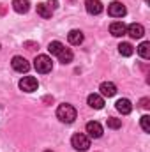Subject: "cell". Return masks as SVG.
<instances>
[{
	"label": "cell",
	"instance_id": "obj_21",
	"mask_svg": "<svg viewBox=\"0 0 150 152\" xmlns=\"http://www.w3.org/2000/svg\"><path fill=\"white\" fill-rule=\"evenodd\" d=\"M108 127H110V129H118V127H122V120H120V118H115V117H110V118H108Z\"/></svg>",
	"mask_w": 150,
	"mask_h": 152
},
{
	"label": "cell",
	"instance_id": "obj_1",
	"mask_svg": "<svg viewBox=\"0 0 150 152\" xmlns=\"http://www.w3.org/2000/svg\"><path fill=\"white\" fill-rule=\"evenodd\" d=\"M76 108L73 104H60L58 108H57V117H58V120L60 122H64V124H73L76 120Z\"/></svg>",
	"mask_w": 150,
	"mask_h": 152
},
{
	"label": "cell",
	"instance_id": "obj_4",
	"mask_svg": "<svg viewBox=\"0 0 150 152\" xmlns=\"http://www.w3.org/2000/svg\"><path fill=\"white\" fill-rule=\"evenodd\" d=\"M37 87H39V81H37V78H34V76H23L20 80V88L23 92H36Z\"/></svg>",
	"mask_w": 150,
	"mask_h": 152
},
{
	"label": "cell",
	"instance_id": "obj_7",
	"mask_svg": "<svg viewBox=\"0 0 150 152\" xmlns=\"http://www.w3.org/2000/svg\"><path fill=\"white\" fill-rule=\"evenodd\" d=\"M85 129H87V136H88V138H101L103 133H104V131H103V126H101L99 122H95V120L88 122Z\"/></svg>",
	"mask_w": 150,
	"mask_h": 152
},
{
	"label": "cell",
	"instance_id": "obj_23",
	"mask_svg": "<svg viewBox=\"0 0 150 152\" xmlns=\"http://www.w3.org/2000/svg\"><path fill=\"white\" fill-rule=\"evenodd\" d=\"M46 5H48L51 11H55V9L58 7V0H48V4H46Z\"/></svg>",
	"mask_w": 150,
	"mask_h": 152
},
{
	"label": "cell",
	"instance_id": "obj_20",
	"mask_svg": "<svg viewBox=\"0 0 150 152\" xmlns=\"http://www.w3.org/2000/svg\"><path fill=\"white\" fill-rule=\"evenodd\" d=\"M51 9L46 5V4H37V14L41 18H44V20H48V18H51Z\"/></svg>",
	"mask_w": 150,
	"mask_h": 152
},
{
	"label": "cell",
	"instance_id": "obj_12",
	"mask_svg": "<svg viewBox=\"0 0 150 152\" xmlns=\"http://www.w3.org/2000/svg\"><path fill=\"white\" fill-rule=\"evenodd\" d=\"M115 108H117L122 115H127V113L133 112V104H131L129 99H118V101L115 103Z\"/></svg>",
	"mask_w": 150,
	"mask_h": 152
},
{
	"label": "cell",
	"instance_id": "obj_24",
	"mask_svg": "<svg viewBox=\"0 0 150 152\" xmlns=\"http://www.w3.org/2000/svg\"><path fill=\"white\" fill-rule=\"evenodd\" d=\"M140 103H141V108H149L150 104V99H147V97H143V99H141V101H140Z\"/></svg>",
	"mask_w": 150,
	"mask_h": 152
},
{
	"label": "cell",
	"instance_id": "obj_5",
	"mask_svg": "<svg viewBox=\"0 0 150 152\" xmlns=\"http://www.w3.org/2000/svg\"><path fill=\"white\" fill-rule=\"evenodd\" d=\"M11 66H12V69H14L16 73H28V69H30L28 60H27V58H23V57H20V55L12 57Z\"/></svg>",
	"mask_w": 150,
	"mask_h": 152
},
{
	"label": "cell",
	"instance_id": "obj_2",
	"mask_svg": "<svg viewBox=\"0 0 150 152\" xmlns=\"http://www.w3.org/2000/svg\"><path fill=\"white\" fill-rule=\"evenodd\" d=\"M34 67H36V71H37V73L46 75V73H50V71H51L53 62H51V58H50L48 55H37V57H36V60H34Z\"/></svg>",
	"mask_w": 150,
	"mask_h": 152
},
{
	"label": "cell",
	"instance_id": "obj_25",
	"mask_svg": "<svg viewBox=\"0 0 150 152\" xmlns=\"http://www.w3.org/2000/svg\"><path fill=\"white\" fill-rule=\"evenodd\" d=\"M44 152H51V151H44Z\"/></svg>",
	"mask_w": 150,
	"mask_h": 152
},
{
	"label": "cell",
	"instance_id": "obj_14",
	"mask_svg": "<svg viewBox=\"0 0 150 152\" xmlns=\"http://www.w3.org/2000/svg\"><path fill=\"white\" fill-rule=\"evenodd\" d=\"M12 7H14V11H16V12L25 14V12H28L30 4H28V0H12Z\"/></svg>",
	"mask_w": 150,
	"mask_h": 152
},
{
	"label": "cell",
	"instance_id": "obj_3",
	"mask_svg": "<svg viewBox=\"0 0 150 152\" xmlns=\"http://www.w3.org/2000/svg\"><path fill=\"white\" fill-rule=\"evenodd\" d=\"M71 143H73V147H74L76 151L85 152L90 147V138L87 134H83V133H76L74 136L71 138Z\"/></svg>",
	"mask_w": 150,
	"mask_h": 152
},
{
	"label": "cell",
	"instance_id": "obj_18",
	"mask_svg": "<svg viewBox=\"0 0 150 152\" xmlns=\"http://www.w3.org/2000/svg\"><path fill=\"white\" fill-rule=\"evenodd\" d=\"M138 53H140V57L141 58H150V42L149 41H143L140 46H138Z\"/></svg>",
	"mask_w": 150,
	"mask_h": 152
},
{
	"label": "cell",
	"instance_id": "obj_17",
	"mask_svg": "<svg viewBox=\"0 0 150 152\" xmlns=\"http://www.w3.org/2000/svg\"><path fill=\"white\" fill-rule=\"evenodd\" d=\"M64 48H66V46H64L60 41H51V42H50V46H48V51H50L51 55H57V57H58V55H60V51H62Z\"/></svg>",
	"mask_w": 150,
	"mask_h": 152
},
{
	"label": "cell",
	"instance_id": "obj_11",
	"mask_svg": "<svg viewBox=\"0 0 150 152\" xmlns=\"http://www.w3.org/2000/svg\"><path fill=\"white\" fill-rule=\"evenodd\" d=\"M99 90H101V96H103V97H113V96L117 94V87H115V83H111V81L101 83Z\"/></svg>",
	"mask_w": 150,
	"mask_h": 152
},
{
	"label": "cell",
	"instance_id": "obj_8",
	"mask_svg": "<svg viewBox=\"0 0 150 152\" xmlns=\"http://www.w3.org/2000/svg\"><path fill=\"white\" fill-rule=\"evenodd\" d=\"M85 9H87L88 14L95 16V14H101L104 7H103L101 0H85Z\"/></svg>",
	"mask_w": 150,
	"mask_h": 152
},
{
	"label": "cell",
	"instance_id": "obj_19",
	"mask_svg": "<svg viewBox=\"0 0 150 152\" xmlns=\"http://www.w3.org/2000/svg\"><path fill=\"white\" fill-rule=\"evenodd\" d=\"M58 60H60L62 64H71V62H73V51H71L69 48H64V50L60 51V55H58Z\"/></svg>",
	"mask_w": 150,
	"mask_h": 152
},
{
	"label": "cell",
	"instance_id": "obj_10",
	"mask_svg": "<svg viewBox=\"0 0 150 152\" xmlns=\"http://www.w3.org/2000/svg\"><path fill=\"white\" fill-rule=\"evenodd\" d=\"M87 103H88L90 108H94V110H101V108L104 106V97H103L101 94H90V96L87 97Z\"/></svg>",
	"mask_w": 150,
	"mask_h": 152
},
{
	"label": "cell",
	"instance_id": "obj_9",
	"mask_svg": "<svg viewBox=\"0 0 150 152\" xmlns=\"http://www.w3.org/2000/svg\"><path fill=\"white\" fill-rule=\"evenodd\" d=\"M125 34H129L133 39H141L145 34V28L140 23H131L129 27H125Z\"/></svg>",
	"mask_w": 150,
	"mask_h": 152
},
{
	"label": "cell",
	"instance_id": "obj_13",
	"mask_svg": "<svg viewBox=\"0 0 150 152\" xmlns=\"http://www.w3.org/2000/svg\"><path fill=\"white\" fill-rule=\"evenodd\" d=\"M110 32L115 37H122V36H125V25L122 21H113L110 25Z\"/></svg>",
	"mask_w": 150,
	"mask_h": 152
},
{
	"label": "cell",
	"instance_id": "obj_6",
	"mask_svg": "<svg viewBox=\"0 0 150 152\" xmlns=\"http://www.w3.org/2000/svg\"><path fill=\"white\" fill-rule=\"evenodd\" d=\"M125 12H127V9H125V5L122 2H111L108 5V14L113 16V18H124Z\"/></svg>",
	"mask_w": 150,
	"mask_h": 152
},
{
	"label": "cell",
	"instance_id": "obj_16",
	"mask_svg": "<svg viewBox=\"0 0 150 152\" xmlns=\"http://www.w3.org/2000/svg\"><path fill=\"white\" fill-rule=\"evenodd\" d=\"M118 53H120L122 57H131V55L134 53V48H133L131 42H120V44H118Z\"/></svg>",
	"mask_w": 150,
	"mask_h": 152
},
{
	"label": "cell",
	"instance_id": "obj_15",
	"mask_svg": "<svg viewBox=\"0 0 150 152\" xmlns=\"http://www.w3.org/2000/svg\"><path fill=\"white\" fill-rule=\"evenodd\" d=\"M67 39H69V42L71 44H74V46H78V44H81L83 42V39H85V36H83V32L81 30H71L69 34H67Z\"/></svg>",
	"mask_w": 150,
	"mask_h": 152
},
{
	"label": "cell",
	"instance_id": "obj_22",
	"mask_svg": "<svg viewBox=\"0 0 150 152\" xmlns=\"http://www.w3.org/2000/svg\"><path fill=\"white\" fill-rule=\"evenodd\" d=\"M141 129L145 133H150V117L149 115H143L141 117Z\"/></svg>",
	"mask_w": 150,
	"mask_h": 152
}]
</instances>
